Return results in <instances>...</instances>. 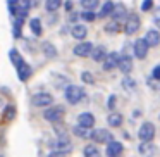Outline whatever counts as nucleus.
<instances>
[{
	"label": "nucleus",
	"instance_id": "obj_1",
	"mask_svg": "<svg viewBox=\"0 0 160 157\" xmlns=\"http://www.w3.org/2000/svg\"><path fill=\"white\" fill-rule=\"evenodd\" d=\"M86 98V93H84L83 86H78V85H69L66 88V100L69 104H78V102L84 100Z\"/></svg>",
	"mask_w": 160,
	"mask_h": 157
},
{
	"label": "nucleus",
	"instance_id": "obj_2",
	"mask_svg": "<svg viewBox=\"0 0 160 157\" xmlns=\"http://www.w3.org/2000/svg\"><path fill=\"white\" fill-rule=\"evenodd\" d=\"M71 150H72V143H71V138L64 133V135H60L59 142H55V150H53L50 155H64V154H69Z\"/></svg>",
	"mask_w": 160,
	"mask_h": 157
},
{
	"label": "nucleus",
	"instance_id": "obj_3",
	"mask_svg": "<svg viewBox=\"0 0 160 157\" xmlns=\"http://www.w3.org/2000/svg\"><path fill=\"white\" fill-rule=\"evenodd\" d=\"M138 136L141 142H152L155 138V126H153V123H143L138 131Z\"/></svg>",
	"mask_w": 160,
	"mask_h": 157
},
{
	"label": "nucleus",
	"instance_id": "obj_4",
	"mask_svg": "<svg viewBox=\"0 0 160 157\" xmlns=\"http://www.w3.org/2000/svg\"><path fill=\"white\" fill-rule=\"evenodd\" d=\"M64 114H66L64 107L57 105V107H50V109H47V111L43 112V118H45L47 121H50V123H57V121H60V119L64 118Z\"/></svg>",
	"mask_w": 160,
	"mask_h": 157
},
{
	"label": "nucleus",
	"instance_id": "obj_5",
	"mask_svg": "<svg viewBox=\"0 0 160 157\" xmlns=\"http://www.w3.org/2000/svg\"><path fill=\"white\" fill-rule=\"evenodd\" d=\"M90 138L97 143H108L110 140H114L110 135V131H107V129H91Z\"/></svg>",
	"mask_w": 160,
	"mask_h": 157
},
{
	"label": "nucleus",
	"instance_id": "obj_6",
	"mask_svg": "<svg viewBox=\"0 0 160 157\" xmlns=\"http://www.w3.org/2000/svg\"><path fill=\"white\" fill-rule=\"evenodd\" d=\"M148 49H150V45L146 43V40H145V38L136 40V42H134V45H132V50H134V55L138 57V59H145V57H146V54H148Z\"/></svg>",
	"mask_w": 160,
	"mask_h": 157
},
{
	"label": "nucleus",
	"instance_id": "obj_7",
	"mask_svg": "<svg viewBox=\"0 0 160 157\" xmlns=\"http://www.w3.org/2000/svg\"><path fill=\"white\" fill-rule=\"evenodd\" d=\"M139 26H141V21H139V18H138L136 14H132V16H129L128 21H126L124 31L128 33V35H132V33H138Z\"/></svg>",
	"mask_w": 160,
	"mask_h": 157
},
{
	"label": "nucleus",
	"instance_id": "obj_8",
	"mask_svg": "<svg viewBox=\"0 0 160 157\" xmlns=\"http://www.w3.org/2000/svg\"><path fill=\"white\" fill-rule=\"evenodd\" d=\"M53 102V97L50 93H36L33 95V104L36 105V107H48V105H52Z\"/></svg>",
	"mask_w": 160,
	"mask_h": 157
},
{
	"label": "nucleus",
	"instance_id": "obj_9",
	"mask_svg": "<svg viewBox=\"0 0 160 157\" xmlns=\"http://www.w3.org/2000/svg\"><path fill=\"white\" fill-rule=\"evenodd\" d=\"M119 54L117 52H110V54H107L105 55V59H103V69L105 71H110V69H115V67L119 66Z\"/></svg>",
	"mask_w": 160,
	"mask_h": 157
},
{
	"label": "nucleus",
	"instance_id": "obj_10",
	"mask_svg": "<svg viewBox=\"0 0 160 157\" xmlns=\"http://www.w3.org/2000/svg\"><path fill=\"white\" fill-rule=\"evenodd\" d=\"M93 43H88V42H83V43H79V45H76L74 47V55H78V57H88V55H91V50H93Z\"/></svg>",
	"mask_w": 160,
	"mask_h": 157
},
{
	"label": "nucleus",
	"instance_id": "obj_11",
	"mask_svg": "<svg viewBox=\"0 0 160 157\" xmlns=\"http://www.w3.org/2000/svg\"><path fill=\"white\" fill-rule=\"evenodd\" d=\"M16 67H18V76H19V80H21V81L29 80V76L33 74V69L24 62V60H21V62H19Z\"/></svg>",
	"mask_w": 160,
	"mask_h": 157
},
{
	"label": "nucleus",
	"instance_id": "obj_12",
	"mask_svg": "<svg viewBox=\"0 0 160 157\" xmlns=\"http://www.w3.org/2000/svg\"><path fill=\"white\" fill-rule=\"evenodd\" d=\"M122 150H124V147H122V143H121V142L110 140V142L107 143V155H108V157H115V155H119V154H122Z\"/></svg>",
	"mask_w": 160,
	"mask_h": 157
},
{
	"label": "nucleus",
	"instance_id": "obj_13",
	"mask_svg": "<svg viewBox=\"0 0 160 157\" xmlns=\"http://www.w3.org/2000/svg\"><path fill=\"white\" fill-rule=\"evenodd\" d=\"M119 69H121V73H124V74H129L132 71V59L131 57H128V55H121L119 57Z\"/></svg>",
	"mask_w": 160,
	"mask_h": 157
},
{
	"label": "nucleus",
	"instance_id": "obj_14",
	"mask_svg": "<svg viewBox=\"0 0 160 157\" xmlns=\"http://www.w3.org/2000/svg\"><path fill=\"white\" fill-rule=\"evenodd\" d=\"M78 124L84 126V128H93L95 126V116L91 114V112H83V114H79V118H78Z\"/></svg>",
	"mask_w": 160,
	"mask_h": 157
},
{
	"label": "nucleus",
	"instance_id": "obj_15",
	"mask_svg": "<svg viewBox=\"0 0 160 157\" xmlns=\"http://www.w3.org/2000/svg\"><path fill=\"white\" fill-rule=\"evenodd\" d=\"M145 40H146V43H148L150 47H157L160 43V31H157V29H150V31H146Z\"/></svg>",
	"mask_w": 160,
	"mask_h": 157
},
{
	"label": "nucleus",
	"instance_id": "obj_16",
	"mask_svg": "<svg viewBox=\"0 0 160 157\" xmlns=\"http://www.w3.org/2000/svg\"><path fill=\"white\" fill-rule=\"evenodd\" d=\"M71 35L76 40H84L88 36V29H86V26H83V24H76L72 28V31H71Z\"/></svg>",
	"mask_w": 160,
	"mask_h": 157
},
{
	"label": "nucleus",
	"instance_id": "obj_17",
	"mask_svg": "<svg viewBox=\"0 0 160 157\" xmlns=\"http://www.w3.org/2000/svg\"><path fill=\"white\" fill-rule=\"evenodd\" d=\"M105 49L102 45H95L93 47V50H91V59L93 60H97V62H100V60H103L105 59Z\"/></svg>",
	"mask_w": 160,
	"mask_h": 157
},
{
	"label": "nucleus",
	"instance_id": "obj_18",
	"mask_svg": "<svg viewBox=\"0 0 160 157\" xmlns=\"http://www.w3.org/2000/svg\"><path fill=\"white\" fill-rule=\"evenodd\" d=\"M126 14H128V11H126V7L122 4H119V5H115L114 7V11H112V19H115V21H121L122 18H126Z\"/></svg>",
	"mask_w": 160,
	"mask_h": 157
},
{
	"label": "nucleus",
	"instance_id": "obj_19",
	"mask_svg": "<svg viewBox=\"0 0 160 157\" xmlns=\"http://www.w3.org/2000/svg\"><path fill=\"white\" fill-rule=\"evenodd\" d=\"M122 121H124V118H122V114H119V112H112V114H108V124L114 126V128L121 126Z\"/></svg>",
	"mask_w": 160,
	"mask_h": 157
},
{
	"label": "nucleus",
	"instance_id": "obj_20",
	"mask_svg": "<svg viewBox=\"0 0 160 157\" xmlns=\"http://www.w3.org/2000/svg\"><path fill=\"white\" fill-rule=\"evenodd\" d=\"M43 54H45L48 59H55V57H57V49L50 42H45V43H43Z\"/></svg>",
	"mask_w": 160,
	"mask_h": 157
},
{
	"label": "nucleus",
	"instance_id": "obj_21",
	"mask_svg": "<svg viewBox=\"0 0 160 157\" xmlns=\"http://www.w3.org/2000/svg\"><path fill=\"white\" fill-rule=\"evenodd\" d=\"M114 7H115L114 2H105V4L102 5V9H100V14H98V18H107V16H110L112 11H114Z\"/></svg>",
	"mask_w": 160,
	"mask_h": 157
},
{
	"label": "nucleus",
	"instance_id": "obj_22",
	"mask_svg": "<svg viewBox=\"0 0 160 157\" xmlns=\"http://www.w3.org/2000/svg\"><path fill=\"white\" fill-rule=\"evenodd\" d=\"M83 154H84L86 157H98V155H100V150H98L97 145H91V143H90V145L84 147Z\"/></svg>",
	"mask_w": 160,
	"mask_h": 157
},
{
	"label": "nucleus",
	"instance_id": "obj_23",
	"mask_svg": "<svg viewBox=\"0 0 160 157\" xmlns=\"http://www.w3.org/2000/svg\"><path fill=\"white\" fill-rule=\"evenodd\" d=\"M74 135H78V136H81V138H90V135H91V128H84V126H76L74 128Z\"/></svg>",
	"mask_w": 160,
	"mask_h": 157
},
{
	"label": "nucleus",
	"instance_id": "obj_24",
	"mask_svg": "<svg viewBox=\"0 0 160 157\" xmlns=\"http://www.w3.org/2000/svg\"><path fill=\"white\" fill-rule=\"evenodd\" d=\"M139 152L143 154V155H152L153 152H155V147L152 145V142H143L141 145H139Z\"/></svg>",
	"mask_w": 160,
	"mask_h": 157
},
{
	"label": "nucleus",
	"instance_id": "obj_25",
	"mask_svg": "<svg viewBox=\"0 0 160 157\" xmlns=\"http://www.w3.org/2000/svg\"><path fill=\"white\" fill-rule=\"evenodd\" d=\"M29 26H31V31L35 33L36 36H40V35H42V21H40L38 18L31 19V23H29Z\"/></svg>",
	"mask_w": 160,
	"mask_h": 157
},
{
	"label": "nucleus",
	"instance_id": "obj_26",
	"mask_svg": "<svg viewBox=\"0 0 160 157\" xmlns=\"http://www.w3.org/2000/svg\"><path fill=\"white\" fill-rule=\"evenodd\" d=\"M60 4H62V0H47L45 7H47V11H48V12H55L57 9L60 7Z\"/></svg>",
	"mask_w": 160,
	"mask_h": 157
},
{
	"label": "nucleus",
	"instance_id": "obj_27",
	"mask_svg": "<svg viewBox=\"0 0 160 157\" xmlns=\"http://www.w3.org/2000/svg\"><path fill=\"white\" fill-rule=\"evenodd\" d=\"M98 0H81V5H83V9H86V11H93V9L98 7Z\"/></svg>",
	"mask_w": 160,
	"mask_h": 157
},
{
	"label": "nucleus",
	"instance_id": "obj_28",
	"mask_svg": "<svg viewBox=\"0 0 160 157\" xmlns=\"http://www.w3.org/2000/svg\"><path fill=\"white\" fill-rule=\"evenodd\" d=\"M79 16H81V19H84V21H88V23H91V21L97 19V14H95L93 11H86V9H84V12L79 14Z\"/></svg>",
	"mask_w": 160,
	"mask_h": 157
},
{
	"label": "nucleus",
	"instance_id": "obj_29",
	"mask_svg": "<svg viewBox=\"0 0 160 157\" xmlns=\"http://www.w3.org/2000/svg\"><path fill=\"white\" fill-rule=\"evenodd\" d=\"M105 31H108V33L119 31V21H115V19H114V23H110V24H105Z\"/></svg>",
	"mask_w": 160,
	"mask_h": 157
},
{
	"label": "nucleus",
	"instance_id": "obj_30",
	"mask_svg": "<svg viewBox=\"0 0 160 157\" xmlns=\"http://www.w3.org/2000/svg\"><path fill=\"white\" fill-rule=\"evenodd\" d=\"M9 55H11V60L16 64V66H18V64L22 60V59H21V55H19V52H18V50H11V52H9Z\"/></svg>",
	"mask_w": 160,
	"mask_h": 157
},
{
	"label": "nucleus",
	"instance_id": "obj_31",
	"mask_svg": "<svg viewBox=\"0 0 160 157\" xmlns=\"http://www.w3.org/2000/svg\"><path fill=\"white\" fill-rule=\"evenodd\" d=\"M153 9V0H143V4H141V11L143 12H148Z\"/></svg>",
	"mask_w": 160,
	"mask_h": 157
},
{
	"label": "nucleus",
	"instance_id": "obj_32",
	"mask_svg": "<svg viewBox=\"0 0 160 157\" xmlns=\"http://www.w3.org/2000/svg\"><path fill=\"white\" fill-rule=\"evenodd\" d=\"M81 78H83V81H84V83H88V85H91V83L95 81V78L91 76V74L88 73V71H84V73L81 74Z\"/></svg>",
	"mask_w": 160,
	"mask_h": 157
},
{
	"label": "nucleus",
	"instance_id": "obj_33",
	"mask_svg": "<svg viewBox=\"0 0 160 157\" xmlns=\"http://www.w3.org/2000/svg\"><path fill=\"white\" fill-rule=\"evenodd\" d=\"M122 85H124V88H126V90H132V88L136 86V83H134L132 80H129V78H126V80L122 81Z\"/></svg>",
	"mask_w": 160,
	"mask_h": 157
},
{
	"label": "nucleus",
	"instance_id": "obj_34",
	"mask_svg": "<svg viewBox=\"0 0 160 157\" xmlns=\"http://www.w3.org/2000/svg\"><path fill=\"white\" fill-rule=\"evenodd\" d=\"M19 7H22L24 11H29V7H31V0H18Z\"/></svg>",
	"mask_w": 160,
	"mask_h": 157
},
{
	"label": "nucleus",
	"instance_id": "obj_35",
	"mask_svg": "<svg viewBox=\"0 0 160 157\" xmlns=\"http://www.w3.org/2000/svg\"><path fill=\"white\" fill-rule=\"evenodd\" d=\"M152 76H153V80L160 81V66H155V67H153V73H152Z\"/></svg>",
	"mask_w": 160,
	"mask_h": 157
},
{
	"label": "nucleus",
	"instance_id": "obj_36",
	"mask_svg": "<svg viewBox=\"0 0 160 157\" xmlns=\"http://www.w3.org/2000/svg\"><path fill=\"white\" fill-rule=\"evenodd\" d=\"M153 21H155L157 24L160 26V9H157V11H155V16H153Z\"/></svg>",
	"mask_w": 160,
	"mask_h": 157
},
{
	"label": "nucleus",
	"instance_id": "obj_37",
	"mask_svg": "<svg viewBox=\"0 0 160 157\" xmlns=\"http://www.w3.org/2000/svg\"><path fill=\"white\" fill-rule=\"evenodd\" d=\"M5 114H7V118H12L14 116V107H7L5 109Z\"/></svg>",
	"mask_w": 160,
	"mask_h": 157
},
{
	"label": "nucleus",
	"instance_id": "obj_38",
	"mask_svg": "<svg viewBox=\"0 0 160 157\" xmlns=\"http://www.w3.org/2000/svg\"><path fill=\"white\" fill-rule=\"evenodd\" d=\"M114 105H115V97H114V95H112V97H110V100H108V107H114Z\"/></svg>",
	"mask_w": 160,
	"mask_h": 157
},
{
	"label": "nucleus",
	"instance_id": "obj_39",
	"mask_svg": "<svg viewBox=\"0 0 160 157\" xmlns=\"http://www.w3.org/2000/svg\"><path fill=\"white\" fill-rule=\"evenodd\" d=\"M66 7L67 9H72V2H71V0H69V2H66Z\"/></svg>",
	"mask_w": 160,
	"mask_h": 157
}]
</instances>
